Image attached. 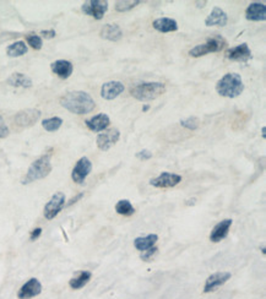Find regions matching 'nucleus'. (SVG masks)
<instances>
[{
    "label": "nucleus",
    "mask_w": 266,
    "mask_h": 299,
    "mask_svg": "<svg viewBox=\"0 0 266 299\" xmlns=\"http://www.w3.org/2000/svg\"><path fill=\"white\" fill-rule=\"evenodd\" d=\"M158 252V248L157 247H152L150 248V249H147L146 252H143V254H141V260L143 261H146V262H150L151 260L155 257V255L157 254Z\"/></svg>",
    "instance_id": "32"
},
{
    "label": "nucleus",
    "mask_w": 266,
    "mask_h": 299,
    "mask_svg": "<svg viewBox=\"0 0 266 299\" xmlns=\"http://www.w3.org/2000/svg\"><path fill=\"white\" fill-rule=\"evenodd\" d=\"M84 198V193H80V194H77L76 196H75V198H73L72 200L69 201V203L67 204V206H72V205H74L75 203H77V201L80 200V199H82Z\"/></svg>",
    "instance_id": "37"
},
{
    "label": "nucleus",
    "mask_w": 266,
    "mask_h": 299,
    "mask_svg": "<svg viewBox=\"0 0 266 299\" xmlns=\"http://www.w3.org/2000/svg\"><path fill=\"white\" fill-rule=\"evenodd\" d=\"M26 45L30 46L32 49L35 50H41L43 47V40L40 35H36V33H28L26 35Z\"/></svg>",
    "instance_id": "30"
},
{
    "label": "nucleus",
    "mask_w": 266,
    "mask_h": 299,
    "mask_svg": "<svg viewBox=\"0 0 266 299\" xmlns=\"http://www.w3.org/2000/svg\"><path fill=\"white\" fill-rule=\"evenodd\" d=\"M65 194L64 193H55L54 195L50 198V200L46 204L45 208H43V216H45L46 220L52 221L62 212V210L65 206Z\"/></svg>",
    "instance_id": "6"
},
{
    "label": "nucleus",
    "mask_w": 266,
    "mask_h": 299,
    "mask_svg": "<svg viewBox=\"0 0 266 299\" xmlns=\"http://www.w3.org/2000/svg\"><path fill=\"white\" fill-rule=\"evenodd\" d=\"M157 240L158 235L155 234V233H153V234H147L145 235V237H138L134 240V247L136 248V250L143 253L146 252L147 249H150V248L155 247Z\"/></svg>",
    "instance_id": "24"
},
{
    "label": "nucleus",
    "mask_w": 266,
    "mask_h": 299,
    "mask_svg": "<svg viewBox=\"0 0 266 299\" xmlns=\"http://www.w3.org/2000/svg\"><path fill=\"white\" fill-rule=\"evenodd\" d=\"M226 58L231 62L248 63L251 59V50L246 43H242V45L227 49Z\"/></svg>",
    "instance_id": "14"
},
{
    "label": "nucleus",
    "mask_w": 266,
    "mask_h": 299,
    "mask_svg": "<svg viewBox=\"0 0 266 299\" xmlns=\"http://www.w3.org/2000/svg\"><path fill=\"white\" fill-rule=\"evenodd\" d=\"M9 134H10L9 126L5 124L3 116L0 115V138H6L9 136Z\"/></svg>",
    "instance_id": "33"
},
{
    "label": "nucleus",
    "mask_w": 266,
    "mask_h": 299,
    "mask_svg": "<svg viewBox=\"0 0 266 299\" xmlns=\"http://www.w3.org/2000/svg\"><path fill=\"white\" fill-rule=\"evenodd\" d=\"M166 85L160 81L139 82L130 89L131 97L140 102L155 101L166 92Z\"/></svg>",
    "instance_id": "3"
},
{
    "label": "nucleus",
    "mask_w": 266,
    "mask_h": 299,
    "mask_svg": "<svg viewBox=\"0 0 266 299\" xmlns=\"http://www.w3.org/2000/svg\"><path fill=\"white\" fill-rule=\"evenodd\" d=\"M196 4H197V8H204V6L207 4V1H202V3H200V1H196Z\"/></svg>",
    "instance_id": "38"
},
{
    "label": "nucleus",
    "mask_w": 266,
    "mask_h": 299,
    "mask_svg": "<svg viewBox=\"0 0 266 299\" xmlns=\"http://www.w3.org/2000/svg\"><path fill=\"white\" fill-rule=\"evenodd\" d=\"M6 84L10 85L13 87H23V89H30L32 87L33 82L31 77L27 75L23 74V72H14L6 80Z\"/></svg>",
    "instance_id": "23"
},
{
    "label": "nucleus",
    "mask_w": 266,
    "mask_h": 299,
    "mask_svg": "<svg viewBox=\"0 0 266 299\" xmlns=\"http://www.w3.org/2000/svg\"><path fill=\"white\" fill-rule=\"evenodd\" d=\"M41 293H42V283H41L38 278L32 277V278L28 279L27 282H25V283L20 287V289H19L18 292V298L31 299L40 296Z\"/></svg>",
    "instance_id": "12"
},
{
    "label": "nucleus",
    "mask_w": 266,
    "mask_h": 299,
    "mask_svg": "<svg viewBox=\"0 0 266 299\" xmlns=\"http://www.w3.org/2000/svg\"><path fill=\"white\" fill-rule=\"evenodd\" d=\"M245 19L251 23H260L266 20V5L265 3L254 1L245 9Z\"/></svg>",
    "instance_id": "17"
},
{
    "label": "nucleus",
    "mask_w": 266,
    "mask_h": 299,
    "mask_svg": "<svg viewBox=\"0 0 266 299\" xmlns=\"http://www.w3.org/2000/svg\"><path fill=\"white\" fill-rule=\"evenodd\" d=\"M92 171V162L90 161L89 157L84 156L75 163L74 168L72 172V179L74 183L82 184L86 181L87 177L90 176Z\"/></svg>",
    "instance_id": "10"
},
{
    "label": "nucleus",
    "mask_w": 266,
    "mask_h": 299,
    "mask_svg": "<svg viewBox=\"0 0 266 299\" xmlns=\"http://www.w3.org/2000/svg\"><path fill=\"white\" fill-rule=\"evenodd\" d=\"M81 10L85 15L91 16L95 20H102L108 11V1L106 0H90L85 1L81 6Z\"/></svg>",
    "instance_id": "7"
},
{
    "label": "nucleus",
    "mask_w": 266,
    "mask_h": 299,
    "mask_svg": "<svg viewBox=\"0 0 266 299\" xmlns=\"http://www.w3.org/2000/svg\"><path fill=\"white\" fill-rule=\"evenodd\" d=\"M50 159H52V152H50V154L48 152V154L42 155V156L38 157L37 160H35V161L31 163V166L28 167L27 173H26V176L23 178L21 183H23L24 185H27V184L41 181V179H45L46 177L49 176L53 169Z\"/></svg>",
    "instance_id": "4"
},
{
    "label": "nucleus",
    "mask_w": 266,
    "mask_h": 299,
    "mask_svg": "<svg viewBox=\"0 0 266 299\" xmlns=\"http://www.w3.org/2000/svg\"><path fill=\"white\" fill-rule=\"evenodd\" d=\"M99 35L103 40L111 41V42H118L123 37V30L117 23H107L101 28Z\"/></svg>",
    "instance_id": "21"
},
{
    "label": "nucleus",
    "mask_w": 266,
    "mask_h": 299,
    "mask_svg": "<svg viewBox=\"0 0 266 299\" xmlns=\"http://www.w3.org/2000/svg\"><path fill=\"white\" fill-rule=\"evenodd\" d=\"M28 52V47L24 41H16L6 47V54L11 58H19Z\"/></svg>",
    "instance_id": "26"
},
{
    "label": "nucleus",
    "mask_w": 266,
    "mask_h": 299,
    "mask_svg": "<svg viewBox=\"0 0 266 299\" xmlns=\"http://www.w3.org/2000/svg\"><path fill=\"white\" fill-rule=\"evenodd\" d=\"M233 221L231 218H224L221 222L217 223L214 228H212L211 233H210V240L212 243H219L228 235L229 230L232 227Z\"/></svg>",
    "instance_id": "19"
},
{
    "label": "nucleus",
    "mask_w": 266,
    "mask_h": 299,
    "mask_svg": "<svg viewBox=\"0 0 266 299\" xmlns=\"http://www.w3.org/2000/svg\"><path fill=\"white\" fill-rule=\"evenodd\" d=\"M55 35H57V32H55V30H43L41 31V37L46 38V40H52V38L55 37Z\"/></svg>",
    "instance_id": "36"
},
{
    "label": "nucleus",
    "mask_w": 266,
    "mask_h": 299,
    "mask_svg": "<svg viewBox=\"0 0 266 299\" xmlns=\"http://www.w3.org/2000/svg\"><path fill=\"white\" fill-rule=\"evenodd\" d=\"M224 45H226V42L222 38H209L202 45H197L194 48H192L189 50V55L193 58H201L204 55L210 54V53L221 52L223 49Z\"/></svg>",
    "instance_id": "5"
},
{
    "label": "nucleus",
    "mask_w": 266,
    "mask_h": 299,
    "mask_svg": "<svg viewBox=\"0 0 266 299\" xmlns=\"http://www.w3.org/2000/svg\"><path fill=\"white\" fill-rule=\"evenodd\" d=\"M152 27L157 32L161 33H169L178 31V23L174 19L170 18H158L152 23Z\"/></svg>",
    "instance_id": "22"
},
{
    "label": "nucleus",
    "mask_w": 266,
    "mask_h": 299,
    "mask_svg": "<svg viewBox=\"0 0 266 299\" xmlns=\"http://www.w3.org/2000/svg\"><path fill=\"white\" fill-rule=\"evenodd\" d=\"M124 90H125V86L121 81L113 80V81L104 82L101 87V97L106 101H113L123 93Z\"/></svg>",
    "instance_id": "15"
},
{
    "label": "nucleus",
    "mask_w": 266,
    "mask_h": 299,
    "mask_svg": "<svg viewBox=\"0 0 266 299\" xmlns=\"http://www.w3.org/2000/svg\"><path fill=\"white\" fill-rule=\"evenodd\" d=\"M216 92L221 97H227V98H236L243 93L244 82L243 79L237 72H228L224 74L218 81L216 82Z\"/></svg>",
    "instance_id": "2"
},
{
    "label": "nucleus",
    "mask_w": 266,
    "mask_h": 299,
    "mask_svg": "<svg viewBox=\"0 0 266 299\" xmlns=\"http://www.w3.org/2000/svg\"><path fill=\"white\" fill-rule=\"evenodd\" d=\"M232 277L231 272L227 271H219V272H215L212 274L211 276H209L205 281V286H204V293H211V292L217 291L219 287L223 286L227 281Z\"/></svg>",
    "instance_id": "13"
},
{
    "label": "nucleus",
    "mask_w": 266,
    "mask_h": 299,
    "mask_svg": "<svg viewBox=\"0 0 266 299\" xmlns=\"http://www.w3.org/2000/svg\"><path fill=\"white\" fill-rule=\"evenodd\" d=\"M227 23H228V15L223 9L218 8V6H215L211 13L205 19V25L207 27H212V26L224 27Z\"/></svg>",
    "instance_id": "18"
},
{
    "label": "nucleus",
    "mask_w": 266,
    "mask_h": 299,
    "mask_svg": "<svg viewBox=\"0 0 266 299\" xmlns=\"http://www.w3.org/2000/svg\"><path fill=\"white\" fill-rule=\"evenodd\" d=\"M60 106L69 111L70 113L84 115L94 112L96 108V102L91 94L85 91H70L60 97Z\"/></svg>",
    "instance_id": "1"
},
{
    "label": "nucleus",
    "mask_w": 266,
    "mask_h": 299,
    "mask_svg": "<svg viewBox=\"0 0 266 299\" xmlns=\"http://www.w3.org/2000/svg\"><path fill=\"white\" fill-rule=\"evenodd\" d=\"M136 159L141 160V161H148V160L152 159V152L147 148H144L141 151L136 152Z\"/></svg>",
    "instance_id": "34"
},
{
    "label": "nucleus",
    "mask_w": 266,
    "mask_h": 299,
    "mask_svg": "<svg viewBox=\"0 0 266 299\" xmlns=\"http://www.w3.org/2000/svg\"><path fill=\"white\" fill-rule=\"evenodd\" d=\"M41 115H42V112L40 109L27 108L18 112L14 116V121L20 128H28V126L35 125L41 119Z\"/></svg>",
    "instance_id": "8"
},
{
    "label": "nucleus",
    "mask_w": 266,
    "mask_h": 299,
    "mask_svg": "<svg viewBox=\"0 0 266 299\" xmlns=\"http://www.w3.org/2000/svg\"><path fill=\"white\" fill-rule=\"evenodd\" d=\"M50 69L58 77H60L62 80H67L74 72V65L69 60L58 59L50 64Z\"/></svg>",
    "instance_id": "20"
},
{
    "label": "nucleus",
    "mask_w": 266,
    "mask_h": 299,
    "mask_svg": "<svg viewBox=\"0 0 266 299\" xmlns=\"http://www.w3.org/2000/svg\"><path fill=\"white\" fill-rule=\"evenodd\" d=\"M148 109H150V104H144V107H143L144 113H145V112H147Z\"/></svg>",
    "instance_id": "40"
},
{
    "label": "nucleus",
    "mask_w": 266,
    "mask_h": 299,
    "mask_svg": "<svg viewBox=\"0 0 266 299\" xmlns=\"http://www.w3.org/2000/svg\"><path fill=\"white\" fill-rule=\"evenodd\" d=\"M116 211L118 215L131 216L135 212V208H134L133 204H131L130 201L124 199V200H119L118 203L116 204Z\"/></svg>",
    "instance_id": "28"
},
{
    "label": "nucleus",
    "mask_w": 266,
    "mask_h": 299,
    "mask_svg": "<svg viewBox=\"0 0 266 299\" xmlns=\"http://www.w3.org/2000/svg\"><path fill=\"white\" fill-rule=\"evenodd\" d=\"M266 128L265 126H263V128H261V136H263V138H266Z\"/></svg>",
    "instance_id": "39"
},
{
    "label": "nucleus",
    "mask_w": 266,
    "mask_h": 299,
    "mask_svg": "<svg viewBox=\"0 0 266 299\" xmlns=\"http://www.w3.org/2000/svg\"><path fill=\"white\" fill-rule=\"evenodd\" d=\"M85 125L87 126V129L94 133H102V131L107 130L111 125V118L108 116V114L106 113H99L96 115L91 116V118L86 119L85 120Z\"/></svg>",
    "instance_id": "16"
},
{
    "label": "nucleus",
    "mask_w": 266,
    "mask_h": 299,
    "mask_svg": "<svg viewBox=\"0 0 266 299\" xmlns=\"http://www.w3.org/2000/svg\"><path fill=\"white\" fill-rule=\"evenodd\" d=\"M179 123H180V125L183 126V128L188 129V130L195 131L196 129H199L200 119L197 118V116H188V118L182 119Z\"/></svg>",
    "instance_id": "31"
},
{
    "label": "nucleus",
    "mask_w": 266,
    "mask_h": 299,
    "mask_svg": "<svg viewBox=\"0 0 266 299\" xmlns=\"http://www.w3.org/2000/svg\"><path fill=\"white\" fill-rule=\"evenodd\" d=\"M63 125V119L60 116H50L42 120V126L48 133H55Z\"/></svg>",
    "instance_id": "27"
},
{
    "label": "nucleus",
    "mask_w": 266,
    "mask_h": 299,
    "mask_svg": "<svg viewBox=\"0 0 266 299\" xmlns=\"http://www.w3.org/2000/svg\"><path fill=\"white\" fill-rule=\"evenodd\" d=\"M41 235H42V228H41V227L35 228L33 230H31L30 240H31V242H36V240H37L38 238L41 237Z\"/></svg>",
    "instance_id": "35"
},
{
    "label": "nucleus",
    "mask_w": 266,
    "mask_h": 299,
    "mask_svg": "<svg viewBox=\"0 0 266 299\" xmlns=\"http://www.w3.org/2000/svg\"><path fill=\"white\" fill-rule=\"evenodd\" d=\"M121 138V131L117 128L107 129L97 135L96 145L101 151H108L112 146L116 145Z\"/></svg>",
    "instance_id": "9"
},
{
    "label": "nucleus",
    "mask_w": 266,
    "mask_h": 299,
    "mask_svg": "<svg viewBox=\"0 0 266 299\" xmlns=\"http://www.w3.org/2000/svg\"><path fill=\"white\" fill-rule=\"evenodd\" d=\"M92 274L90 271H80L75 277L69 281V286L72 289H81L86 286L91 279Z\"/></svg>",
    "instance_id": "25"
},
{
    "label": "nucleus",
    "mask_w": 266,
    "mask_h": 299,
    "mask_svg": "<svg viewBox=\"0 0 266 299\" xmlns=\"http://www.w3.org/2000/svg\"><path fill=\"white\" fill-rule=\"evenodd\" d=\"M182 176L177 173H169V172H163L160 176L156 177V178L151 179L150 185H152L153 188L158 189H168V188H174L178 184L182 182Z\"/></svg>",
    "instance_id": "11"
},
{
    "label": "nucleus",
    "mask_w": 266,
    "mask_h": 299,
    "mask_svg": "<svg viewBox=\"0 0 266 299\" xmlns=\"http://www.w3.org/2000/svg\"><path fill=\"white\" fill-rule=\"evenodd\" d=\"M143 1L140 0H135V1H129V0H121V1H117L114 9H116L117 13H128V11L133 10L134 8H136L138 5Z\"/></svg>",
    "instance_id": "29"
}]
</instances>
